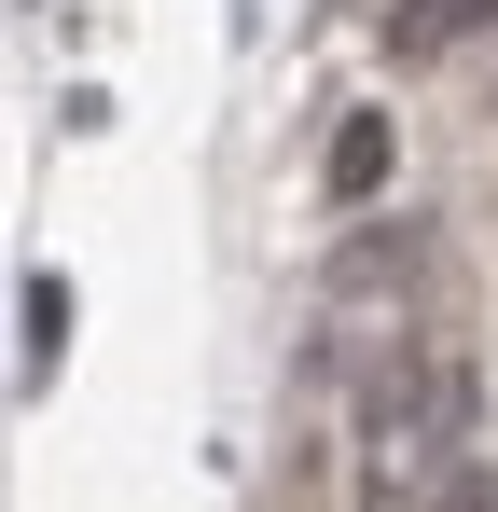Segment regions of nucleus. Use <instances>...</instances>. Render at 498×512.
<instances>
[{
	"label": "nucleus",
	"instance_id": "f03ea898",
	"mask_svg": "<svg viewBox=\"0 0 498 512\" xmlns=\"http://www.w3.org/2000/svg\"><path fill=\"white\" fill-rule=\"evenodd\" d=\"M388 167H402V125H388V111H346V125H332V153H319V194H332V208H374Z\"/></svg>",
	"mask_w": 498,
	"mask_h": 512
},
{
	"label": "nucleus",
	"instance_id": "20e7f679",
	"mask_svg": "<svg viewBox=\"0 0 498 512\" xmlns=\"http://www.w3.org/2000/svg\"><path fill=\"white\" fill-rule=\"evenodd\" d=\"M14 305H28V360H56V346H70V277H28V291H14Z\"/></svg>",
	"mask_w": 498,
	"mask_h": 512
},
{
	"label": "nucleus",
	"instance_id": "f257e3e1",
	"mask_svg": "<svg viewBox=\"0 0 498 512\" xmlns=\"http://www.w3.org/2000/svg\"><path fill=\"white\" fill-rule=\"evenodd\" d=\"M429 222H346V236H332V263H319V291H332V319H360V305H388V319H402L415 291H429Z\"/></svg>",
	"mask_w": 498,
	"mask_h": 512
},
{
	"label": "nucleus",
	"instance_id": "7ed1b4c3",
	"mask_svg": "<svg viewBox=\"0 0 498 512\" xmlns=\"http://www.w3.org/2000/svg\"><path fill=\"white\" fill-rule=\"evenodd\" d=\"M471 28H498V0H415V14H388V56L429 70V56H443V42H471Z\"/></svg>",
	"mask_w": 498,
	"mask_h": 512
}]
</instances>
